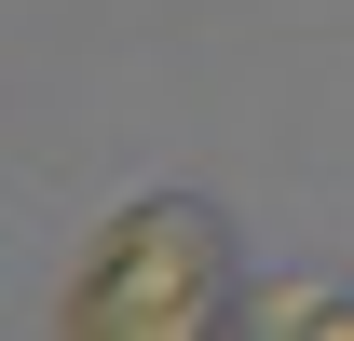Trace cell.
Returning a JSON list of instances; mask_svg holds the SVG:
<instances>
[{"mask_svg": "<svg viewBox=\"0 0 354 341\" xmlns=\"http://www.w3.org/2000/svg\"><path fill=\"white\" fill-rule=\"evenodd\" d=\"M205 314H218V218L205 205L109 218V246L68 287V328H95V341H177V328H205Z\"/></svg>", "mask_w": 354, "mask_h": 341, "instance_id": "1", "label": "cell"}]
</instances>
